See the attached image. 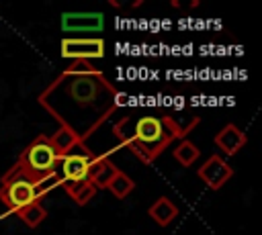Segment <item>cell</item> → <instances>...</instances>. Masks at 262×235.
<instances>
[{
    "instance_id": "5b68a950",
    "label": "cell",
    "mask_w": 262,
    "mask_h": 235,
    "mask_svg": "<svg viewBox=\"0 0 262 235\" xmlns=\"http://www.w3.org/2000/svg\"><path fill=\"white\" fill-rule=\"evenodd\" d=\"M96 153H92L84 143H78L70 153H66L59 159V170H61V180L59 184H70V182H82L88 180V170Z\"/></svg>"
},
{
    "instance_id": "9a60e30c",
    "label": "cell",
    "mask_w": 262,
    "mask_h": 235,
    "mask_svg": "<svg viewBox=\"0 0 262 235\" xmlns=\"http://www.w3.org/2000/svg\"><path fill=\"white\" fill-rule=\"evenodd\" d=\"M199 155H201L199 147H196L194 143L186 141V139H182V141L174 147V157H176V161H178L180 166H184V168L192 166V163L199 159Z\"/></svg>"
},
{
    "instance_id": "e0dca14e",
    "label": "cell",
    "mask_w": 262,
    "mask_h": 235,
    "mask_svg": "<svg viewBox=\"0 0 262 235\" xmlns=\"http://www.w3.org/2000/svg\"><path fill=\"white\" fill-rule=\"evenodd\" d=\"M133 123L135 121H131V116H123V119H119L115 125H113V133H115V137L127 147L129 143H131V139H133Z\"/></svg>"
},
{
    "instance_id": "6da1fadb",
    "label": "cell",
    "mask_w": 262,
    "mask_h": 235,
    "mask_svg": "<svg viewBox=\"0 0 262 235\" xmlns=\"http://www.w3.org/2000/svg\"><path fill=\"white\" fill-rule=\"evenodd\" d=\"M121 94L98 67L61 72L41 94L39 104L82 143L119 108Z\"/></svg>"
},
{
    "instance_id": "277c9868",
    "label": "cell",
    "mask_w": 262,
    "mask_h": 235,
    "mask_svg": "<svg viewBox=\"0 0 262 235\" xmlns=\"http://www.w3.org/2000/svg\"><path fill=\"white\" fill-rule=\"evenodd\" d=\"M41 194H43V190H39V186L31 184L14 168H10L4 174V178H2V184H0V202L10 213H18L27 204L39 202Z\"/></svg>"
},
{
    "instance_id": "5bb4252c",
    "label": "cell",
    "mask_w": 262,
    "mask_h": 235,
    "mask_svg": "<svg viewBox=\"0 0 262 235\" xmlns=\"http://www.w3.org/2000/svg\"><path fill=\"white\" fill-rule=\"evenodd\" d=\"M16 215H18L20 221H23L27 227H31V229L39 227V225L45 221V217H47V213H45V208H43L41 202H31V204H27L25 208H20Z\"/></svg>"
},
{
    "instance_id": "52a82bcc",
    "label": "cell",
    "mask_w": 262,
    "mask_h": 235,
    "mask_svg": "<svg viewBox=\"0 0 262 235\" xmlns=\"http://www.w3.org/2000/svg\"><path fill=\"white\" fill-rule=\"evenodd\" d=\"M199 178L205 182L207 188L211 190H219L231 176H233V168L221 157V155H211L201 168H199Z\"/></svg>"
},
{
    "instance_id": "ba28073f",
    "label": "cell",
    "mask_w": 262,
    "mask_h": 235,
    "mask_svg": "<svg viewBox=\"0 0 262 235\" xmlns=\"http://www.w3.org/2000/svg\"><path fill=\"white\" fill-rule=\"evenodd\" d=\"M104 27L102 12H63L61 29L68 33H98Z\"/></svg>"
},
{
    "instance_id": "30bf717a",
    "label": "cell",
    "mask_w": 262,
    "mask_h": 235,
    "mask_svg": "<svg viewBox=\"0 0 262 235\" xmlns=\"http://www.w3.org/2000/svg\"><path fill=\"white\" fill-rule=\"evenodd\" d=\"M248 137L242 129H237L235 125H225L217 135H215V145L225 153V155H235L244 145H246Z\"/></svg>"
},
{
    "instance_id": "7a4b0ae2",
    "label": "cell",
    "mask_w": 262,
    "mask_h": 235,
    "mask_svg": "<svg viewBox=\"0 0 262 235\" xmlns=\"http://www.w3.org/2000/svg\"><path fill=\"white\" fill-rule=\"evenodd\" d=\"M194 125L196 123L182 127L174 116L145 114L133 123V139L127 147L143 163H151L168 145H172L176 139H182Z\"/></svg>"
},
{
    "instance_id": "9c48e42d",
    "label": "cell",
    "mask_w": 262,
    "mask_h": 235,
    "mask_svg": "<svg viewBox=\"0 0 262 235\" xmlns=\"http://www.w3.org/2000/svg\"><path fill=\"white\" fill-rule=\"evenodd\" d=\"M117 172H119V168L106 155H94L90 170H88V182L96 190H102L111 184V180L117 176Z\"/></svg>"
},
{
    "instance_id": "2e32d148",
    "label": "cell",
    "mask_w": 262,
    "mask_h": 235,
    "mask_svg": "<svg viewBox=\"0 0 262 235\" xmlns=\"http://www.w3.org/2000/svg\"><path fill=\"white\" fill-rule=\"evenodd\" d=\"M111 192H113V196H117V198H127L129 194H131V190L135 188V182L125 174V172H117V176L111 180V184L106 186Z\"/></svg>"
},
{
    "instance_id": "7c38bea8",
    "label": "cell",
    "mask_w": 262,
    "mask_h": 235,
    "mask_svg": "<svg viewBox=\"0 0 262 235\" xmlns=\"http://www.w3.org/2000/svg\"><path fill=\"white\" fill-rule=\"evenodd\" d=\"M49 143L53 145V149L57 151V155L59 157H63L66 153H70L78 143H82L70 129H66V127H59L51 137H49Z\"/></svg>"
},
{
    "instance_id": "8992f818",
    "label": "cell",
    "mask_w": 262,
    "mask_h": 235,
    "mask_svg": "<svg viewBox=\"0 0 262 235\" xmlns=\"http://www.w3.org/2000/svg\"><path fill=\"white\" fill-rule=\"evenodd\" d=\"M59 53L63 59L90 61L104 57V41L100 37H66L61 39Z\"/></svg>"
},
{
    "instance_id": "4fadbf2b",
    "label": "cell",
    "mask_w": 262,
    "mask_h": 235,
    "mask_svg": "<svg viewBox=\"0 0 262 235\" xmlns=\"http://www.w3.org/2000/svg\"><path fill=\"white\" fill-rule=\"evenodd\" d=\"M66 188V192L74 198V202L78 204H88L90 198L96 194V188L88 182V180H82V182H70V184H61Z\"/></svg>"
},
{
    "instance_id": "3957f363",
    "label": "cell",
    "mask_w": 262,
    "mask_h": 235,
    "mask_svg": "<svg viewBox=\"0 0 262 235\" xmlns=\"http://www.w3.org/2000/svg\"><path fill=\"white\" fill-rule=\"evenodd\" d=\"M59 159L61 157L57 155V151L49 143V137L39 135L25 147V151L20 153L18 161L12 168L18 174H23L31 184L39 186L55 174V170L59 166Z\"/></svg>"
},
{
    "instance_id": "8fae6325",
    "label": "cell",
    "mask_w": 262,
    "mask_h": 235,
    "mask_svg": "<svg viewBox=\"0 0 262 235\" xmlns=\"http://www.w3.org/2000/svg\"><path fill=\"white\" fill-rule=\"evenodd\" d=\"M176 215H178L176 204H174L170 198H166V196H160V198L149 206V217H151L158 225H162V227L170 225V223L176 219Z\"/></svg>"
}]
</instances>
